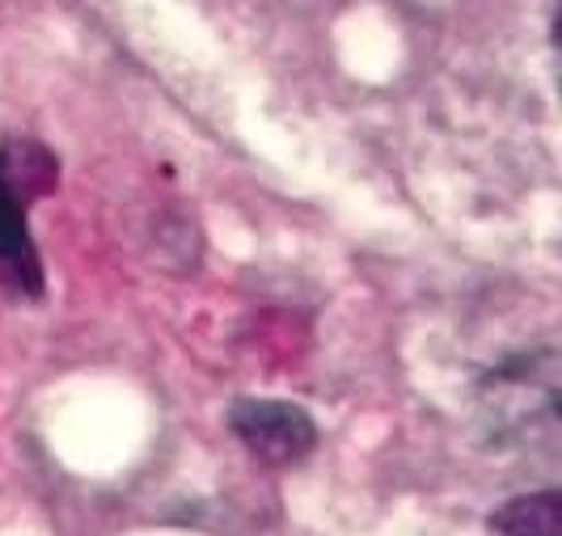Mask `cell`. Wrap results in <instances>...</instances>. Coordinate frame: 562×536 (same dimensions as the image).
I'll use <instances>...</instances> for the list:
<instances>
[{
    "mask_svg": "<svg viewBox=\"0 0 562 536\" xmlns=\"http://www.w3.org/2000/svg\"><path fill=\"white\" fill-rule=\"evenodd\" d=\"M228 426L250 456H258L262 465H276V469L305 460L317 444V426L310 414L280 397H241L228 410Z\"/></svg>",
    "mask_w": 562,
    "mask_h": 536,
    "instance_id": "cell-1",
    "label": "cell"
},
{
    "mask_svg": "<svg viewBox=\"0 0 562 536\" xmlns=\"http://www.w3.org/2000/svg\"><path fill=\"white\" fill-rule=\"evenodd\" d=\"M0 283L26 296L43 292V266L26 228V182L18 186L9 152H0Z\"/></svg>",
    "mask_w": 562,
    "mask_h": 536,
    "instance_id": "cell-2",
    "label": "cell"
},
{
    "mask_svg": "<svg viewBox=\"0 0 562 536\" xmlns=\"http://www.w3.org/2000/svg\"><path fill=\"white\" fill-rule=\"evenodd\" d=\"M491 533L495 536H562V503L554 490L529 494V499H512L491 515Z\"/></svg>",
    "mask_w": 562,
    "mask_h": 536,
    "instance_id": "cell-3",
    "label": "cell"
}]
</instances>
